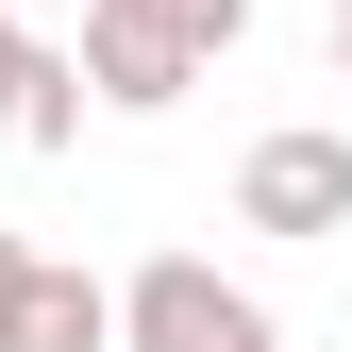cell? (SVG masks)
<instances>
[{
	"instance_id": "cell-1",
	"label": "cell",
	"mask_w": 352,
	"mask_h": 352,
	"mask_svg": "<svg viewBox=\"0 0 352 352\" xmlns=\"http://www.w3.org/2000/svg\"><path fill=\"white\" fill-rule=\"evenodd\" d=\"M118 352H285V319L235 269H201V252H151V269L118 285Z\"/></svg>"
},
{
	"instance_id": "cell-2",
	"label": "cell",
	"mask_w": 352,
	"mask_h": 352,
	"mask_svg": "<svg viewBox=\"0 0 352 352\" xmlns=\"http://www.w3.org/2000/svg\"><path fill=\"white\" fill-rule=\"evenodd\" d=\"M235 218H252V235H285V252L352 235V135H319V118L252 135V151H235Z\"/></svg>"
},
{
	"instance_id": "cell-3",
	"label": "cell",
	"mask_w": 352,
	"mask_h": 352,
	"mask_svg": "<svg viewBox=\"0 0 352 352\" xmlns=\"http://www.w3.org/2000/svg\"><path fill=\"white\" fill-rule=\"evenodd\" d=\"M201 67H218V51H185L168 17H118V0H84V84H101V118H168Z\"/></svg>"
},
{
	"instance_id": "cell-4",
	"label": "cell",
	"mask_w": 352,
	"mask_h": 352,
	"mask_svg": "<svg viewBox=\"0 0 352 352\" xmlns=\"http://www.w3.org/2000/svg\"><path fill=\"white\" fill-rule=\"evenodd\" d=\"M0 352H118V285L34 252V285H17V319H0Z\"/></svg>"
},
{
	"instance_id": "cell-5",
	"label": "cell",
	"mask_w": 352,
	"mask_h": 352,
	"mask_svg": "<svg viewBox=\"0 0 352 352\" xmlns=\"http://www.w3.org/2000/svg\"><path fill=\"white\" fill-rule=\"evenodd\" d=\"M84 101H101V84H84V51H34L17 118H0V151H67V135H84Z\"/></svg>"
},
{
	"instance_id": "cell-6",
	"label": "cell",
	"mask_w": 352,
	"mask_h": 352,
	"mask_svg": "<svg viewBox=\"0 0 352 352\" xmlns=\"http://www.w3.org/2000/svg\"><path fill=\"white\" fill-rule=\"evenodd\" d=\"M118 17H168L185 51H235V34H252V0H118Z\"/></svg>"
},
{
	"instance_id": "cell-7",
	"label": "cell",
	"mask_w": 352,
	"mask_h": 352,
	"mask_svg": "<svg viewBox=\"0 0 352 352\" xmlns=\"http://www.w3.org/2000/svg\"><path fill=\"white\" fill-rule=\"evenodd\" d=\"M17 84H34V34H17V17H0V118H17Z\"/></svg>"
},
{
	"instance_id": "cell-8",
	"label": "cell",
	"mask_w": 352,
	"mask_h": 352,
	"mask_svg": "<svg viewBox=\"0 0 352 352\" xmlns=\"http://www.w3.org/2000/svg\"><path fill=\"white\" fill-rule=\"evenodd\" d=\"M17 285H34V252H17V235H0V319H17Z\"/></svg>"
},
{
	"instance_id": "cell-9",
	"label": "cell",
	"mask_w": 352,
	"mask_h": 352,
	"mask_svg": "<svg viewBox=\"0 0 352 352\" xmlns=\"http://www.w3.org/2000/svg\"><path fill=\"white\" fill-rule=\"evenodd\" d=\"M336 84H352V0H336Z\"/></svg>"
}]
</instances>
